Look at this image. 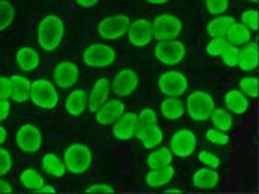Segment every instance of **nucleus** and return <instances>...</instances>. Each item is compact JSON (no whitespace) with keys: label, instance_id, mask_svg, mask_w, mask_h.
I'll return each instance as SVG.
<instances>
[{"label":"nucleus","instance_id":"1","mask_svg":"<svg viewBox=\"0 0 259 194\" xmlns=\"http://www.w3.org/2000/svg\"><path fill=\"white\" fill-rule=\"evenodd\" d=\"M65 36V24L60 16L47 15L37 26V44L44 52H52L62 44Z\"/></svg>","mask_w":259,"mask_h":194},{"label":"nucleus","instance_id":"2","mask_svg":"<svg viewBox=\"0 0 259 194\" xmlns=\"http://www.w3.org/2000/svg\"><path fill=\"white\" fill-rule=\"evenodd\" d=\"M93 151L84 144L75 142L68 146L63 154V164L67 172L73 175H83L93 165Z\"/></svg>","mask_w":259,"mask_h":194},{"label":"nucleus","instance_id":"3","mask_svg":"<svg viewBox=\"0 0 259 194\" xmlns=\"http://www.w3.org/2000/svg\"><path fill=\"white\" fill-rule=\"evenodd\" d=\"M29 99L39 109L52 110L59 105V91H57L55 84H52V81L39 78L31 83Z\"/></svg>","mask_w":259,"mask_h":194},{"label":"nucleus","instance_id":"4","mask_svg":"<svg viewBox=\"0 0 259 194\" xmlns=\"http://www.w3.org/2000/svg\"><path fill=\"white\" fill-rule=\"evenodd\" d=\"M214 109H215L214 97L206 91L191 92L185 104V112L194 121H207Z\"/></svg>","mask_w":259,"mask_h":194},{"label":"nucleus","instance_id":"5","mask_svg":"<svg viewBox=\"0 0 259 194\" xmlns=\"http://www.w3.org/2000/svg\"><path fill=\"white\" fill-rule=\"evenodd\" d=\"M151 24H152V39H156L157 42L177 39L182 34V29H183L182 20L168 13L159 15Z\"/></svg>","mask_w":259,"mask_h":194},{"label":"nucleus","instance_id":"6","mask_svg":"<svg viewBox=\"0 0 259 194\" xmlns=\"http://www.w3.org/2000/svg\"><path fill=\"white\" fill-rule=\"evenodd\" d=\"M154 55H156V59L160 63L174 67V65L183 62V59L186 57V47L178 39L162 40V42H157L156 48H154Z\"/></svg>","mask_w":259,"mask_h":194},{"label":"nucleus","instance_id":"7","mask_svg":"<svg viewBox=\"0 0 259 194\" xmlns=\"http://www.w3.org/2000/svg\"><path fill=\"white\" fill-rule=\"evenodd\" d=\"M117 52L110 45L105 44H93L89 45L83 54V62L91 68H107L115 62Z\"/></svg>","mask_w":259,"mask_h":194},{"label":"nucleus","instance_id":"8","mask_svg":"<svg viewBox=\"0 0 259 194\" xmlns=\"http://www.w3.org/2000/svg\"><path fill=\"white\" fill-rule=\"evenodd\" d=\"M157 84H159L160 92L164 95L182 97L186 92V89H188V79H186V76L182 71L172 70V71L162 73Z\"/></svg>","mask_w":259,"mask_h":194},{"label":"nucleus","instance_id":"9","mask_svg":"<svg viewBox=\"0 0 259 194\" xmlns=\"http://www.w3.org/2000/svg\"><path fill=\"white\" fill-rule=\"evenodd\" d=\"M130 26V18L126 15H112L104 18L97 24V32L102 39L115 40L126 34V29Z\"/></svg>","mask_w":259,"mask_h":194},{"label":"nucleus","instance_id":"10","mask_svg":"<svg viewBox=\"0 0 259 194\" xmlns=\"http://www.w3.org/2000/svg\"><path fill=\"white\" fill-rule=\"evenodd\" d=\"M16 146L26 154H34L40 149L42 146V133L39 131V128L31 125V123H24L18 128L15 136Z\"/></svg>","mask_w":259,"mask_h":194},{"label":"nucleus","instance_id":"11","mask_svg":"<svg viewBox=\"0 0 259 194\" xmlns=\"http://www.w3.org/2000/svg\"><path fill=\"white\" fill-rule=\"evenodd\" d=\"M198 146V139L194 133L188 128L178 129V131L172 136L170 139V151H172L174 156L180 157V159H186L193 156L194 149Z\"/></svg>","mask_w":259,"mask_h":194},{"label":"nucleus","instance_id":"12","mask_svg":"<svg viewBox=\"0 0 259 194\" xmlns=\"http://www.w3.org/2000/svg\"><path fill=\"white\" fill-rule=\"evenodd\" d=\"M138 84H140V78H138L136 71L132 68H123L112 79L110 89L117 97H128L136 91Z\"/></svg>","mask_w":259,"mask_h":194},{"label":"nucleus","instance_id":"13","mask_svg":"<svg viewBox=\"0 0 259 194\" xmlns=\"http://www.w3.org/2000/svg\"><path fill=\"white\" fill-rule=\"evenodd\" d=\"M79 79V68L75 62L65 60L54 68V84L62 89L73 87Z\"/></svg>","mask_w":259,"mask_h":194},{"label":"nucleus","instance_id":"14","mask_svg":"<svg viewBox=\"0 0 259 194\" xmlns=\"http://www.w3.org/2000/svg\"><path fill=\"white\" fill-rule=\"evenodd\" d=\"M126 36L130 39V42L135 47H146L151 44L152 40V24L149 20H135L133 23H130V26L126 29Z\"/></svg>","mask_w":259,"mask_h":194},{"label":"nucleus","instance_id":"15","mask_svg":"<svg viewBox=\"0 0 259 194\" xmlns=\"http://www.w3.org/2000/svg\"><path fill=\"white\" fill-rule=\"evenodd\" d=\"M138 128V113L135 112H125L115 123H113L112 133L118 141H128L135 137Z\"/></svg>","mask_w":259,"mask_h":194},{"label":"nucleus","instance_id":"16","mask_svg":"<svg viewBox=\"0 0 259 194\" xmlns=\"http://www.w3.org/2000/svg\"><path fill=\"white\" fill-rule=\"evenodd\" d=\"M94 113H96V121L99 125H104V126L113 125L125 113V104L118 99H110Z\"/></svg>","mask_w":259,"mask_h":194},{"label":"nucleus","instance_id":"17","mask_svg":"<svg viewBox=\"0 0 259 194\" xmlns=\"http://www.w3.org/2000/svg\"><path fill=\"white\" fill-rule=\"evenodd\" d=\"M110 81L107 78H99L94 83L91 94H88V110L97 112L102 105L109 101L110 95Z\"/></svg>","mask_w":259,"mask_h":194},{"label":"nucleus","instance_id":"18","mask_svg":"<svg viewBox=\"0 0 259 194\" xmlns=\"http://www.w3.org/2000/svg\"><path fill=\"white\" fill-rule=\"evenodd\" d=\"M135 137H138L146 149H156L164 139V131L159 125L154 126H138Z\"/></svg>","mask_w":259,"mask_h":194},{"label":"nucleus","instance_id":"19","mask_svg":"<svg viewBox=\"0 0 259 194\" xmlns=\"http://www.w3.org/2000/svg\"><path fill=\"white\" fill-rule=\"evenodd\" d=\"M88 109V92L84 89H75L71 91L65 101V110L71 117L83 115L84 110Z\"/></svg>","mask_w":259,"mask_h":194},{"label":"nucleus","instance_id":"20","mask_svg":"<svg viewBox=\"0 0 259 194\" xmlns=\"http://www.w3.org/2000/svg\"><path fill=\"white\" fill-rule=\"evenodd\" d=\"M221 181V175L215 172V168H199L193 175V186L198 189H214Z\"/></svg>","mask_w":259,"mask_h":194},{"label":"nucleus","instance_id":"21","mask_svg":"<svg viewBox=\"0 0 259 194\" xmlns=\"http://www.w3.org/2000/svg\"><path fill=\"white\" fill-rule=\"evenodd\" d=\"M224 102H225V109L230 113H235V115H243L249 109L248 97L241 91H238V89H232V91L227 92L224 97Z\"/></svg>","mask_w":259,"mask_h":194},{"label":"nucleus","instance_id":"22","mask_svg":"<svg viewBox=\"0 0 259 194\" xmlns=\"http://www.w3.org/2000/svg\"><path fill=\"white\" fill-rule=\"evenodd\" d=\"M174 175H175V168L172 167V164L151 168L149 173L146 175V183H148V186H151V188H160V186H165L168 181H172Z\"/></svg>","mask_w":259,"mask_h":194},{"label":"nucleus","instance_id":"23","mask_svg":"<svg viewBox=\"0 0 259 194\" xmlns=\"http://www.w3.org/2000/svg\"><path fill=\"white\" fill-rule=\"evenodd\" d=\"M12 81V97L13 102L23 104L29 99V91H31V81L26 76L21 75H13L10 76Z\"/></svg>","mask_w":259,"mask_h":194},{"label":"nucleus","instance_id":"24","mask_svg":"<svg viewBox=\"0 0 259 194\" xmlns=\"http://www.w3.org/2000/svg\"><path fill=\"white\" fill-rule=\"evenodd\" d=\"M15 60L23 71H34L40 63V57L32 47H21L16 52Z\"/></svg>","mask_w":259,"mask_h":194},{"label":"nucleus","instance_id":"25","mask_svg":"<svg viewBox=\"0 0 259 194\" xmlns=\"http://www.w3.org/2000/svg\"><path fill=\"white\" fill-rule=\"evenodd\" d=\"M241 71H254L257 68V44L246 42L245 48L240 51L238 65Z\"/></svg>","mask_w":259,"mask_h":194},{"label":"nucleus","instance_id":"26","mask_svg":"<svg viewBox=\"0 0 259 194\" xmlns=\"http://www.w3.org/2000/svg\"><path fill=\"white\" fill-rule=\"evenodd\" d=\"M235 23L233 16L229 15H217L215 18H212L206 26V31L210 37H225L227 31L230 29V26Z\"/></svg>","mask_w":259,"mask_h":194},{"label":"nucleus","instance_id":"27","mask_svg":"<svg viewBox=\"0 0 259 194\" xmlns=\"http://www.w3.org/2000/svg\"><path fill=\"white\" fill-rule=\"evenodd\" d=\"M160 113L167 120H180L185 113V104L178 97H167L160 102Z\"/></svg>","mask_w":259,"mask_h":194},{"label":"nucleus","instance_id":"28","mask_svg":"<svg viewBox=\"0 0 259 194\" xmlns=\"http://www.w3.org/2000/svg\"><path fill=\"white\" fill-rule=\"evenodd\" d=\"M225 39L229 40L232 45H241L251 40V31L243 23H233L230 29L227 31Z\"/></svg>","mask_w":259,"mask_h":194},{"label":"nucleus","instance_id":"29","mask_svg":"<svg viewBox=\"0 0 259 194\" xmlns=\"http://www.w3.org/2000/svg\"><path fill=\"white\" fill-rule=\"evenodd\" d=\"M42 170L51 176H57V178H62L65 176V172H67V168H65V164L63 160L57 156V154H46L42 157Z\"/></svg>","mask_w":259,"mask_h":194},{"label":"nucleus","instance_id":"30","mask_svg":"<svg viewBox=\"0 0 259 194\" xmlns=\"http://www.w3.org/2000/svg\"><path fill=\"white\" fill-rule=\"evenodd\" d=\"M209 120L212 121L214 128L221 129V131H230L232 126H233V118H232V113L227 110V109H214L212 113H210Z\"/></svg>","mask_w":259,"mask_h":194},{"label":"nucleus","instance_id":"31","mask_svg":"<svg viewBox=\"0 0 259 194\" xmlns=\"http://www.w3.org/2000/svg\"><path fill=\"white\" fill-rule=\"evenodd\" d=\"M174 160V154L168 148H160L152 151L148 156V165L149 168H157V167H164V165H170Z\"/></svg>","mask_w":259,"mask_h":194},{"label":"nucleus","instance_id":"32","mask_svg":"<svg viewBox=\"0 0 259 194\" xmlns=\"http://www.w3.org/2000/svg\"><path fill=\"white\" fill-rule=\"evenodd\" d=\"M20 181L26 189L29 191H37L40 186L44 184V178L39 175V172H36L34 168H26L23 170L20 175Z\"/></svg>","mask_w":259,"mask_h":194},{"label":"nucleus","instance_id":"33","mask_svg":"<svg viewBox=\"0 0 259 194\" xmlns=\"http://www.w3.org/2000/svg\"><path fill=\"white\" fill-rule=\"evenodd\" d=\"M15 7L8 0H0V32L8 29L12 26V23L15 21Z\"/></svg>","mask_w":259,"mask_h":194},{"label":"nucleus","instance_id":"34","mask_svg":"<svg viewBox=\"0 0 259 194\" xmlns=\"http://www.w3.org/2000/svg\"><path fill=\"white\" fill-rule=\"evenodd\" d=\"M240 91L246 97L256 99L257 97V78L256 76H245L240 79Z\"/></svg>","mask_w":259,"mask_h":194},{"label":"nucleus","instance_id":"35","mask_svg":"<svg viewBox=\"0 0 259 194\" xmlns=\"http://www.w3.org/2000/svg\"><path fill=\"white\" fill-rule=\"evenodd\" d=\"M227 45H229V40L225 37H212V40L206 45V52L210 57H221Z\"/></svg>","mask_w":259,"mask_h":194},{"label":"nucleus","instance_id":"36","mask_svg":"<svg viewBox=\"0 0 259 194\" xmlns=\"http://www.w3.org/2000/svg\"><path fill=\"white\" fill-rule=\"evenodd\" d=\"M238 55H240V48H238L237 45L229 44V45H227L225 51L222 52L221 59H222V62L227 65V67L235 68V67L238 65Z\"/></svg>","mask_w":259,"mask_h":194},{"label":"nucleus","instance_id":"37","mask_svg":"<svg viewBox=\"0 0 259 194\" xmlns=\"http://www.w3.org/2000/svg\"><path fill=\"white\" fill-rule=\"evenodd\" d=\"M159 123L157 113L152 109H143L140 113H138V126H154Z\"/></svg>","mask_w":259,"mask_h":194},{"label":"nucleus","instance_id":"38","mask_svg":"<svg viewBox=\"0 0 259 194\" xmlns=\"http://www.w3.org/2000/svg\"><path fill=\"white\" fill-rule=\"evenodd\" d=\"M206 10L210 15H224L229 8V0H204Z\"/></svg>","mask_w":259,"mask_h":194},{"label":"nucleus","instance_id":"39","mask_svg":"<svg viewBox=\"0 0 259 194\" xmlns=\"http://www.w3.org/2000/svg\"><path fill=\"white\" fill-rule=\"evenodd\" d=\"M206 137H207V141H210L212 144H217V146H225L229 142V134L225 131H221V129H217V128L207 129Z\"/></svg>","mask_w":259,"mask_h":194},{"label":"nucleus","instance_id":"40","mask_svg":"<svg viewBox=\"0 0 259 194\" xmlns=\"http://www.w3.org/2000/svg\"><path fill=\"white\" fill-rule=\"evenodd\" d=\"M12 165H13L12 154L8 152L7 149H2V146H0V176H4V175H7L8 172H10Z\"/></svg>","mask_w":259,"mask_h":194},{"label":"nucleus","instance_id":"41","mask_svg":"<svg viewBox=\"0 0 259 194\" xmlns=\"http://www.w3.org/2000/svg\"><path fill=\"white\" fill-rule=\"evenodd\" d=\"M241 23L251 31L256 32L257 31V12L256 10H246L241 15Z\"/></svg>","mask_w":259,"mask_h":194},{"label":"nucleus","instance_id":"42","mask_svg":"<svg viewBox=\"0 0 259 194\" xmlns=\"http://www.w3.org/2000/svg\"><path fill=\"white\" fill-rule=\"evenodd\" d=\"M199 162L201 164H204L206 167L209 168H217L219 165H221V159H219L215 154L212 152H207V151H201L199 156H198Z\"/></svg>","mask_w":259,"mask_h":194},{"label":"nucleus","instance_id":"43","mask_svg":"<svg viewBox=\"0 0 259 194\" xmlns=\"http://www.w3.org/2000/svg\"><path fill=\"white\" fill-rule=\"evenodd\" d=\"M12 97V81L7 76H0V99Z\"/></svg>","mask_w":259,"mask_h":194},{"label":"nucleus","instance_id":"44","mask_svg":"<svg viewBox=\"0 0 259 194\" xmlns=\"http://www.w3.org/2000/svg\"><path fill=\"white\" fill-rule=\"evenodd\" d=\"M10 110H12L10 99H0V123L8 118V115H10Z\"/></svg>","mask_w":259,"mask_h":194},{"label":"nucleus","instance_id":"45","mask_svg":"<svg viewBox=\"0 0 259 194\" xmlns=\"http://www.w3.org/2000/svg\"><path fill=\"white\" fill-rule=\"evenodd\" d=\"M86 192H113V188H110L109 184H104V183H101V184H93V186H89V188L86 189Z\"/></svg>","mask_w":259,"mask_h":194},{"label":"nucleus","instance_id":"46","mask_svg":"<svg viewBox=\"0 0 259 194\" xmlns=\"http://www.w3.org/2000/svg\"><path fill=\"white\" fill-rule=\"evenodd\" d=\"M75 2L79 7H83V8H93V7L97 5V2H99V0H75Z\"/></svg>","mask_w":259,"mask_h":194},{"label":"nucleus","instance_id":"47","mask_svg":"<svg viewBox=\"0 0 259 194\" xmlns=\"http://www.w3.org/2000/svg\"><path fill=\"white\" fill-rule=\"evenodd\" d=\"M12 191H13L12 184L5 180H2V176H0V192H12Z\"/></svg>","mask_w":259,"mask_h":194},{"label":"nucleus","instance_id":"48","mask_svg":"<svg viewBox=\"0 0 259 194\" xmlns=\"http://www.w3.org/2000/svg\"><path fill=\"white\" fill-rule=\"evenodd\" d=\"M7 137H8V131H7V128H5L4 125H0V146H4V144H5Z\"/></svg>","mask_w":259,"mask_h":194},{"label":"nucleus","instance_id":"49","mask_svg":"<svg viewBox=\"0 0 259 194\" xmlns=\"http://www.w3.org/2000/svg\"><path fill=\"white\" fill-rule=\"evenodd\" d=\"M36 192H55V188L54 186H49V184H42Z\"/></svg>","mask_w":259,"mask_h":194},{"label":"nucleus","instance_id":"50","mask_svg":"<svg viewBox=\"0 0 259 194\" xmlns=\"http://www.w3.org/2000/svg\"><path fill=\"white\" fill-rule=\"evenodd\" d=\"M146 2L151 4V5H165L170 2V0H146Z\"/></svg>","mask_w":259,"mask_h":194},{"label":"nucleus","instance_id":"51","mask_svg":"<svg viewBox=\"0 0 259 194\" xmlns=\"http://www.w3.org/2000/svg\"><path fill=\"white\" fill-rule=\"evenodd\" d=\"M164 192L168 194V192H182V191H180V189H170V188H168V189H164Z\"/></svg>","mask_w":259,"mask_h":194},{"label":"nucleus","instance_id":"52","mask_svg":"<svg viewBox=\"0 0 259 194\" xmlns=\"http://www.w3.org/2000/svg\"><path fill=\"white\" fill-rule=\"evenodd\" d=\"M249 2H251V4H256V2H257V0H249Z\"/></svg>","mask_w":259,"mask_h":194}]
</instances>
